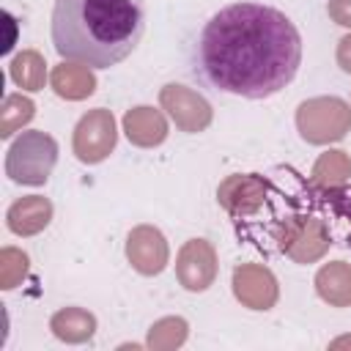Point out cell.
I'll return each instance as SVG.
<instances>
[{"mask_svg": "<svg viewBox=\"0 0 351 351\" xmlns=\"http://www.w3.org/2000/svg\"><path fill=\"white\" fill-rule=\"evenodd\" d=\"M302 66V36L277 8L230 3L200 30L192 49L195 74L214 90L269 99L293 82Z\"/></svg>", "mask_w": 351, "mask_h": 351, "instance_id": "1", "label": "cell"}, {"mask_svg": "<svg viewBox=\"0 0 351 351\" xmlns=\"http://www.w3.org/2000/svg\"><path fill=\"white\" fill-rule=\"evenodd\" d=\"M145 33L143 0H55L52 47L60 58L110 69L126 60Z\"/></svg>", "mask_w": 351, "mask_h": 351, "instance_id": "2", "label": "cell"}]
</instances>
